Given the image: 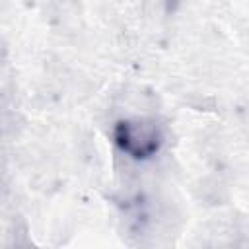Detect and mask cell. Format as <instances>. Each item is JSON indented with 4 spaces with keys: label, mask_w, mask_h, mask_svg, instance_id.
I'll list each match as a JSON object with an SVG mask.
<instances>
[{
    "label": "cell",
    "mask_w": 249,
    "mask_h": 249,
    "mask_svg": "<svg viewBox=\"0 0 249 249\" xmlns=\"http://www.w3.org/2000/svg\"><path fill=\"white\" fill-rule=\"evenodd\" d=\"M163 136L154 121L134 119L117 126V144L132 158H148L158 152Z\"/></svg>",
    "instance_id": "1"
}]
</instances>
